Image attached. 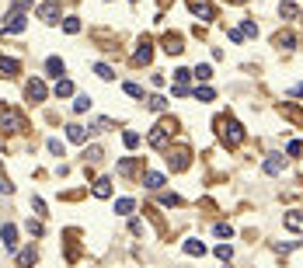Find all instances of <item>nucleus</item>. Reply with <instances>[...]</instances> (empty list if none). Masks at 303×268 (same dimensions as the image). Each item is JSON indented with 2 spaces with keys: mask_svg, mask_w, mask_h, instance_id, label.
<instances>
[{
  "mask_svg": "<svg viewBox=\"0 0 303 268\" xmlns=\"http://www.w3.org/2000/svg\"><path fill=\"white\" fill-rule=\"evenodd\" d=\"M157 4H161V7H167V4H171V0H157Z\"/></svg>",
  "mask_w": 303,
  "mask_h": 268,
  "instance_id": "44",
  "label": "nucleus"
},
{
  "mask_svg": "<svg viewBox=\"0 0 303 268\" xmlns=\"http://www.w3.org/2000/svg\"><path fill=\"white\" fill-rule=\"evenodd\" d=\"M18 73H21V63H18V59L0 56V77H7V80H11V77H18Z\"/></svg>",
  "mask_w": 303,
  "mask_h": 268,
  "instance_id": "12",
  "label": "nucleus"
},
{
  "mask_svg": "<svg viewBox=\"0 0 303 268\" xmlns=\"http://www.w3.org/2000/svg\"><path fill=\"white\" fill-rule=\"evenodd\" d=\"M111 195V181L108 178H98L94 181V199H108Z\"/></svg>",
  "mask_w": 303,
  "mask_h": 268,
  "instance_id": "16",
  "label": "nucleus"
},
{
  "mask_svg": "<svg viewBox=\"0 0 303 268\" xmlns=\"http://www.w3.org/2000/svg\"><path fill=\"white\" fill-rule=\"evenodd\" d=\"M261 167H265V174H272V178H275V174H282V167H286V157H282V153H269V161H265Z\"/></svg>",
  "mask_w": 303,
  "mask_h": 268,
  "instance_id": "10",
  "label": "nucleus"
},
{
  "mask_svg": "<svg viewBox=\"0 0 303 268\" xmlns=\"http://www.w3.org/2000/svg\"><path fill=\"white\" fill-rule=\"evenodd\" d=\"M192 94H195L199 101H213V98H216V94H213V87H206V84H202V87H195Z\"/></svg>",
  "mask_w": 303,
  "mask_h": 268,
  "instance_id": "31",
  "label": "nucleus"
},
{
  "mask_svg": "<svg viewBox=\"0 0 303 268\" xmlns=\"http://www.w3.org/2000/svg\"><path fill=\"white\" fill-rule=\"evenodd\" d=\"M94 73L101 77V80H115V70H111L108 63H98V66H94Z\"/></svg>",
  "mask_w": 303,
  "mask_h": 268,
  "instance_id": "25",
  "label": "nucleus"
},
{
  "mask_svg": "<svg viewBox=\"0 0 303 268\" xmlns=\"http://www.w3.org/2000/svg\"><path fill=\"white\" fill-rule=\"evenodd\" d=\"M0 237H4V247L14 251V244H18V230H14V223H4V226H0Z\"/></svg>",
  "mask_w": 303,
  "mask_h": 268,
  "instance_id": "13",
  "label": "nucleus"
},
{
  "mask_svg": "<svg viewBox=\"0 0 303 268\" xmlns=\"http://www.w3.org/2000/svg\"><path fill=\"white\" fill-rule=\"evenodd\" d=\"M133 209H136V202H133V199H119V202H115V213H122V216H129Z\"/></svg>",
  "mask_w": 303,
  "mask_h": 268,
  "instance_id": "29",
  "label": "nucleus"
},
{
  "mask_svg": "<svg viewBox=\"0 0 303 268\" xmlns=\"http://www.w3.org/2000/svg\"><path fill=\"white\" fill-rule=\"evenodd\" d=\"M185 254H199V258H202V254H206V244H202V241H185Z\"/></svg>",
  "mask_w": 303,
  "mask_h": 268,
  "instance_id": "24",
  "label": "nucleus"
},
{
  "mask_svg": "<svg viewBox=\"0 0 303 268\" xmlns=\"http://www.w3.org/2000/svg\"><path fill=\"white\" fill-rule=\"evenodd\" d=\"M18 129H25V119H21L14 108L0 105V133H18Z\"/></svg>",
  "mask_w": 303,
  "mask_h": 268,
  "instance_id": "3",
  "label": "nucleus"
},
{
  "mask_svg": "<svg viewBox=\"0 0 303 268\" xmlns=\"http://www.w3.org/2000/svg\"><path fill=\"white\" fill-rule=\"evenodd\" d=\"M213 234H216V237H226V241H230V237H234V226H230V223H216V226H213Z\"/></svg>",
  "mask_w": 303,
  "mask_h": 268,
  "instance_id": "26",
  "label": "nucleus"
},
{
  "mask_svg": "<svg viewBox=\"0 0 303 268\" xmlns=\"http://www.w3.org/2000/svg\"><path fill=\"white\" fill-rule=\"evenodd\" d=\"M188 164H192V150H188V146L167 150V167H171V171H185Z\"/></svg>",
  "mask_w": 303,
  "mask_h": 268,
  "instance_id": "4",
  "label": "nucleus"
},
{
  "mask_svg": "<svg viewBox=\"0 0 303 268\" xmlns=\"http://www.w3.org/2000/svg\"><path fill=\"white\" fill-rule=\"evenodd\" d=\"M154 42H150V38H143L139 42V49H136V63H150V56H154V49H150Z\"/></svg>",
  "mask_w": 303,
  "mask_h": 268,
  "instance_id": "15",
  "label": "nucleus"
},
{
  "mask_svg": "<svg viewBox=\"0 0 303 268\" xmlns=\"http://www.w3.org/2000/svg\"><path fill=\"white\" fill-rule=\"evenodd\" d=\"M91 108V98L87 94H77V98H73V111H87Z\"/></svg>",
  "mask_w": 303,
  "mask_h": 268,
  "instance_id": "30",
  "label": "nucleus"
},
{
  "mask_svg": "<svg viewBox=\"0 0 303 268\" xmlns=\"http://www.w3.org/2000/svg\"><path fill=\"white\" fill-rule=\"evenodd\" d=\"M279 18H296V4H289V0L279 4Z\"/></svg>",
  "mask_w": 303,
  "mask_h": 268,
  "instance_id": "35",
  "label": "nucleus"
},
{
  "mask_svg": "<svg viewBox=\"0 0 303 268\" xmlns=\"http://www.w3.org/2000/svg\"><path fill=\"white\" fill-rule=\"evenodd\" d=\"M188 7H192V14H199L202 21H213L216 18V7L209 4V0H188Z\"/></svg>",
  "mask_w": 303,
  "mask_h": 268,
  "instance_id": "9",
  "label": "nucleus"
},
{
  "mask_svg": "<svg viewBox=\"0 0 303 268\" xmlns=\"http://www.w3.org/2000/svg\"><path fill=\"white\" fill-rule=\"evenodd\" d=\"M282 115H286V119H293L296 126H303V111H300V108H293V105H282Z\"/></svg>",
  "mask_w": 303,
  "mask_h": 268,
  "instance_id": "23",
  "label": "nucleus"
},
{
  "mask_svg": "<svg viewBox=\"0 0 303 268\" xmlns=\"http://www.w3.org/2000/svg\"><path fill=\"white\" fill-rule=\"evenodd\" d=\"M230 4H244V0H230Z\"/></svg>",
  "mask_w": 303,
  "mask_h": 268,
  "instance_id": "45",
  "label": "nucleus"
},
{
  "mask_svg": "<svg viewBox=\"0 0 303 268\" xmlns=\"http://www.w3.org/2000/svg\"><path fill=\"white\" fill-rule=\"evenodd\" d=\"M28 28V14L25 11H11L7 21H4V35H21Z\"/></svg>",
  "mask_w": 303,
  "mask_h": 268,
  "instance_id": "5",
  "label": "nucleus"
},
{
  "mask_svg": "<svg viewBox=\"0 0 303 268\" xmlns=\"http://www.w3.org/2000/svg\"><path fill=\"white\" fill-rule=\"evenodd\" d=\"M143 185H146L150 191H161V188H164V174H157V171H146V174H143Z\"/></svg>",
  "mask_w": 303,
  "mask_h": 268,
  "instance_id": "14",
  "label": "nucleus"
},
{
  "mask_svg": "<svg viewBox=\"0 0 303 268\" xmlns=\"http://www.w3.org/2000/svg\"><path fill=\"white\" fill-rule=\"evenodd\" d=\"M216 258H220V261H230V258H234V247H230V244H220V247H216Z\"/></svg>",
  "mask_w": 303,
  "mask_h": 268,
  "instance_id": "33",
  "label": "nucleus"
},
{
  "mask_svg": "<svg viewBox=\"0 0 303 268\" xmlns=\"http://www.w3.org/2000/svg\"><path fill=\"white\" fill-rule=\"evenodd\" d=\"M122 143H126L129 150H133V146H139V133H133V129H129V133H122Z\"/></svg>",
  "mask_w": 303,
  "mask_h": 268,
  "instance_id": "36",
  "label": "nucleus"
},
{
  "mask_svg": "<svg viewBox=\"0 0 303 268\" xmlns=\"http://www.w3.org/2000/svg\"><path fill=\"white\" fill-rule=\"evenodd\" d=\"M122 87H126V94H129V98H143V87H139V84H133V80H129V84H122Z\"/></svg>",
  "mask_w": 303,
  "mask_h": 268,
  "instance_id": "39",
  "label": "nucleus"
},
{
  "mask_svg": "<svg viewBox=\"0 0 303 268\" xmlns=\"http://www.w3.org/2000/svg\"><path fill=\"white\" fill-rule=\"evenodd\" d=\"M136 167H139V161H136V157H126V161H119L115 171H119V174H136Z\"/></svg>",
  "mask_w": 303,
  "mask_h": 268,
  "instance_id": "21",
  "label": "nucleus"
},
{
  "mask_svg": "<svg viewBox=\"0 0 303 268\" xmlns=\"http://www.w3.org/2000/svg\"><path fill=\"white\" fill-rule=\"evenodd\" d=\"M63 31H66V35H77V31H81V21H77V18H66V21H63Z\"/></svg>",
  "mask_w": 303,
  "mask_h": 268,
  "instance_id": "32",
  "label": "nucleus"
},
{
  "mask_svg": "<svg viewBox=\"0 0 303 268\" xmlns=\"http://www.w3.org/2000/svg\"><path fill=\"white\" fill-rule=\"evenodd\" d=\"M46 70H49V73L56 77V80H59V77L66 73V66H63V59H56V56H49V59H46Z\"/></svg>",
  "mask_w": 303,
  "mask_h": 268,
  "instance_id": "17",
  "label": "nucleus"
},
{
  "mask_svg": "<svg viewBox=\"0 0 303 268\" xmlns=\"http://www.w3.org/2000/svg\"><path fill=\"white\" fill-rule=\"evenodd\" d=\"M192 77H199V80H209V77H213V66H209V63H199V66L192 70Z\"/></svg>",
  "mask_w": 303,
  "mask_h": 268,
  "instance_id": "27",
  "label": "nucleus"
},
{
  "mask_svg": "<svg viewBox=\"0 0 303 268\" xmlns=\"http://www.w3.org/2000/svg\"><path fill=\"white\" fill-rule=\"evenodd\" d=\"M275 46H279V49H293V46H296V35H293V31H279V35H275Z\"/></svg>",
  "mask_w": 303,
  "mask_h": 268,
  "instance_id": "18",
  "label": "nucleus"
},
{
  "mask_svg": "<svg viewBox=\"0 0 303 268\" xmlns=\"http://www.w3.org/2000/svg\"><path fill=\"white\" fill-rule=\"evenodd\" d=\"M35 14H39L46 25H56L59 21V0H46V4H39V11H35Z\"/></svg>",
  "mask_w": 303,
  "mask_h": 268,
  "instance_id": "8",
  "label": "nucleus"
},
{
  "mask_svg": "<svg viewBox=\"0 0 303 268\" xmlns=\"http://www.w3.org/2000/svg\"><path fill=\"white\" fill-rule=\"evenodd\" d=\"M53 91H56V98H70V94H73V84L66 80V77H59V80H56V87H53Z\"/></svg>",
  "mask_w": 303,
  "mask_h": 268,
  "instance_id": "20",
  "label": "nucleus"
},
{
  "mask_svg": "<svg viewBox=\"0 0 303 268\" xmlns=\"http://www.w3.org/2000/svg\"><path fill=\"white\" fill-rule=\"evenodd\" d=\"M161 46H164L167 56H181V53H185V42H181V35H178V31H167V35L161 38Z\"/></svg>",
  "mask_w": 303,
  "mask_h": 268,
  "instance_id": "7",
  "label": "nucleus"
},
{
  "mask_svg": "<svg viewBox=\"0 0 303 268\" xmlns=\"http://www.w3.org/2000/svg\"><path fill=\"white\" fill-rule=\"evenodd\" d=\"M282 223H286V230H296V234H303V209H289V213L282 216Z\"/></svg>",
  "mask_w": 303,
  "mask_h": 268,
  "instance_id": "11",
  "label": "nucleus"
},
{
  "mask_svg": "<svg viewBox=\"0 0 303 268\" xmlns=\"http://www.w3.org/2000/svg\"><path fill=\"white\" fill-rule=\"evenodd\" d=\"M289 94H293V98H303V84H296V87H289Z\"/></svg>",
  "mask_w": 303,
  "mask_h": 268,
  "instance_id": "43",
  "label": "nucleus"
},
{
  "mask_svg": "<svg viewBox=\"0 0 303 268\" xmlns=\"http://www.w3.org/2000/svg\"><path fill=\"white\" fill-rule=\"evenodd\" d=\"M241 35H258V25H254V21H244V25H241Z\"/></svg>",
  "mask_w": 303,
  "mask_h": 268,
  "instance_id": "40",
  "label": "nucleus"
},
{
  "mask_svg": "<svg viewBox=\"0 0 303 268\" xmlns=\"http://www.w3.org/2000/svg\"><path fill=\"white\" fill-rule=\"evenodd\" d=\"M18 265H21V268L35 265V251H21V254H18Z\"/></svg>",
  "mask_w": 303,
  "mask_h": 268,
  "instance_id": "37",
  "label": "nucleus"
},
{
  "mask_svg": "<svg viewBox=\"0 0 303 268\" xmlns=\"http://www.w3.org/2000/svg\"><path fill=\"white\" fill-rule=\"evenodd\" d=\"M146 108H150V111H164V108H167V101H164L161 94H150V98H146Z\"/></svg>",
  "mask_w": 303,
  "mask_h": 268,
  "instance_id": "22",
  "label": "nucleus"
},
{
  "mask_svg": "<svg viewBox=\"0 0 303 268\" xmlns=\"http://www.w3.org/2000/svg\"><path fill=\"white\" fill-rule=\"evenodd\" d=\"M174 80H178L181 87H188V80H192V70H185V66H178V70H174Z\"/></svg>",
  "mask_w": 303,
  "mask_h": 268,
  "instance_id": "28",
  "label": "nucleus"
},
{
  "mask_svg": "<svg viewBox=\"0 0 303 268\" xmlns=\"http://www.w3.org/2000/svg\"><path fill=\"white\" fill-rule=\"evenodd\" d=\"M216 133L223 139V146H241L244 143V129L237 126V119H230V115H216Z\"/></svg>",
  "mask_w": 303,
  "mask_h": 268,
  "instance_id": "1",
  "label": "nucleus"
},
{
  "mask_svg": "<svg viewBox=\"0 0 303 268\" xmlns=\"http://www.w3.org/2000/svg\"><path fill=\"white\" fill-rule=\"evenodd\" d=\"M84 157H87V161H101V146H91V150H84Z\"/></svg>",
  "mask_w": 303,
  "mask_h": 268,
  "instance_id": "41",
  "label": "nucleus"
},
{
  "mask_svg": "<svg viewBox=\"0 0 303 268\" xmlns=\"http://www.w3.org/2000/svg\"><path fill=\"white\" fill-rule=\"evenodd\" d=\"M49 153H56V157H63V143H59V139H49Z\"/></svg>",
  "mask_w": 303,
  "mask_h": 268,
  "instance_id": "42",
  "label": "nucleus"
},
{
  "mask_svg": "<svg viewBox=\"0 0 303 268\" xmlns=\"http://www.w3.org/2000/svg\"><path fill=\"white\" fill-rule=\"evenodd\" d=\"M66 136H70L73 143H84V139H87V133H84V126H77V122H70V126H66Z\"/></svg>",
  "mask_w": 303,
  "mask_h": 268,
  "instance_id": "19",
  "label": "nucleus"
},
{
  "mask_svg": "<svg viewBox=\"0 0 303 268\" xmlns=\"http://www.w3.org/2000/svg\"><path fill=\"white\" fill-rule=\"evenodd\" d=\"M161 202L164 206H181V199L174 195V191H161Z\"/></svg>",
  "mask_w": 303,
  "mask_h": 268,
  "instance_id": "38",
  "label": "nucleus"
},
{
  "mask_svg": "<svg viewBox=\"0 0 303 268\" xmlns=\"http://www.w3.org/2000/svg\"><path fill=\"white\" fill-rule=\"evenodd\" d=\"M174 129H178V122H174V119H161V122H157L154 129H150V146H157V150H164Z\"/></svg>",
  "mask_w": 303,
  "mask_h": 268,
  "instance_id": "2",
  "label": "nucleus"
},
{
  "mask_svg": "<svg viewBox=\"0 0 303 268\" xmlns=\"http://www.w3.org/2000/svg\"><path fill=\"white\" fill-rule=\"evenodd\" d=\"M25 98H28L31 105H42V101H46V84L39 80V77H31V80L25 84Z\"/></svg>",
  "mask_w": 303,
  "mask_h": 268,
  "instance_id": "6",
  "label": "nucleus"
},
{
  "mask_svg": "<svg viewBox=\"0 0 303 268\" xmlns=\"http://www.w3.org/2000/svg\"><path fill=\"white\" fill-rule=\"evenodd\" d=\"M286 153H289V157H303V139H293V143L286 146Z\"/></svg>",
  "mask_w": 303,
  "mask_h": 268,
  "instance_id": "34",
  "label": "nucleus"
}]
</instances>
